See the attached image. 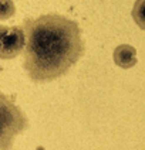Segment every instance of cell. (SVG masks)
<instances>
[{"label":"cell","instance_id":"6da1fadb","mask_svg":"<svg viewBox=\"0 0 145 150\" xmlns=\"http://www.w3.org/2000/svg\"><path fill=\"white\" fill-rule=\"evenodd\" d=\"M24 69L34 82H50L67 74L85 50L76 21L60 14L26 18Z\"/></svg>","mask_w":145,"mask_h":150},{"label":"cell","instance_id":"7a4b0ae2","mask_svg":"<svg viewBox=\"0 0 145 150\" xmlns=\"http://www.w3.org/2000/svg\"><path fill=\"white\" fill-rule=\"evenodd\" d=\"M27 125L24 112L0 92V150H11L16 136L23 133Z\"/></svg>","mask_w":145,"mask_h":150},{"label":"cell","instance_id":"3957f363","mask_svg":"<svg viewBox=\"0 0 145 150\" xmlns=\"http://www.w3.org/2000/svg\"><path fill=\"white\" fill-rule=\"evenodd\" d=\"M24 31L20 25H0V58L11 59L24 48Z\"/></svg>","mask_w":145,"mask_h":150},{"label":"cell","instance_id":"277c9868","mask_svg":"<svg viewBox=\"0 0 145 150\" xmlns=\"http://www.w3.org/2000/svg\"><path fill=\"white\" fill-rule=\"evenodd\" d=\"M114 61L121 68H132L136 64V50L132 45L121 44L114 50Z\"/></svg>","mask_w":145,"mask_h":150},{"label":"cell","instance_id":"5b68a950","mask_svg":"<svg viewBox=\"0 0 145 150\" xmlns=\"http://www.w3.org/2000/svg\"><path fill=\"white\" fill-rule=\"evenodd\" d=\"M16 11L13 0H0V20H7L13 17Z\"/></svg>","mask_w":145,"mask_h":150},{"label":"cell","instance_id":"8992f818","mask_svg":"<svg viewBox=\"0 0 145 150\" xmlns=\"http://www.w3.org/2000/svg\"><path fill=\"white\" fill-rule=\"evenodd\" d=\"M142 3H144V0H138L136 6L134 7V10H132V16H134V18L136 20V23L141 25V27H144V23H142V7H141Z\"/></svg>","mask_w":145,"mask_h":150}]
</instances>
